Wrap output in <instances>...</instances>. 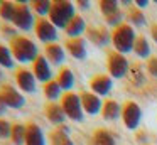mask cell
Here are the masks:
<instances>
[{
  "mask_svg": "<svg viewBox=\"0 0 157 145\" xmlns=\"http://www.w3.org/2000/svg\"><path fill=\"white\" fill-rule=\"evenodd\" d=\"M9 49H10L14 59L19 61V63H22V64L34 63V61L39 57L37 44H36L32 39H29L27 36L12 37L10 42H9Z\"/></svg>",
  "mask_w": 157,
  "mask_h": 145,
  "instance_id": "1",
  "label": "cell"
},
{
  "mask_svg": "<svg viewBox=\"0 0 157 145\" xmlns=\"http://www.w3.org/2000/svg\"><path fill=\"white\" fill-rule=\"evenodd\" d=\"M7 103H5V100H4V96H2V94H0V118H2V115L5 113V111H7Z\"/></svg>",
  "mask_w": 157,
  "mask_h": 145,
  "instance_id": "35",
  "label": "cell"
},
{
  "mask_svg": "<svg viewBox=\"0 0 157 145\" xmlns=\"http://www.w3.org/2000/svg\"><path fill=\"white\" fill-rule=\"evenodd\" d=\"M12 24H14L17 29L29 32L36 27V19L34 13H32L31 5H27L25 2H15V12L12 17Z\"/></svg>",
  "mask_w": 157,
  "mask_h": 145,
  "instance_id": "4",
  "label": "cell"
},
{
  "mask_svg": "<svg viewBox=\"0 0 157 145\" xmlns=\"http://www.w3.org/2000/svg\"><path fill=\"white\" fill-rule=\"evenodd\" d=\"M150 34H152V39L157 42V24H154V25L150 27Z\"/></svg>",
  "mask_w": 157,
  "mask_h": 145,
  "instance_id": "36",
  "label": "cell"
},
{
  "mask_svg": "<svg viewBox=\"0 0 157 145\" xmlns=\"http://www.w3.org/2000/svg\"><path fill=\"white\" fill-rule=\"evenodd\" d=\"M0 30H2V34H4V36L10 37V39L17 36V34H15V27L9 25V24H4V25H0Z\"/></svg>",
  "mask_w": 157,
  "mask_h": 145,
  "instance_id": "34",
  "label": "cell"
},
{
  "mask_svg": "<svg viewBox=\"0 0 157 145\" xmlns=\"http://www.w3.org/2000/svg\"><path fill=\"white\" fill-rule=\"evenodd\" d=\"M48 17L58 29H66L68 24L76 17L75 5L69 0H54Z\"/></svg>",
  "mask_w": 157,
  "mask_h": 145,
  "instance_id": "2",
  "label": "cell"
},
{
  "mask_svg": "<svg viewBox=\"0 0 157 145\" xmlns=\"http://www.w3.org/2000/svg\"><path fill=\"white\" fill-rule=\"evenodd\" d=\"M49 143L51 145H75V142L69 137V130L66 125L56 127L54 130L49 133Z\"/></svg>",
  "mask_w": 157,
  "mask_h": 145,
  "instance_id": "19",
  "label": "cell"
},
{
  "mask_svg": "<svg viewBox=\"0 0 157 145\" xmlns=\"http://www.w3.org/2000/svg\"><path fill=\"white\" fill-rule=\"evenodd\" d=\"M100 9H101V12H103V17H108V15H112V13H115L120 10L117 0H101V2H100Z\"/></svg>",
  "mask_w": 157,
  "mask_h": 145,
  "instance_id": "30",
  "label": "cell"
},
{
  "mask_svg": "<svg viewBox=\"0 0 157 145\" xmlns=\"http://www.w3.org/2000/svg\"><path fill=\"white\" fill-rule=\"evenodd\" d=\"M101 115H103L105 120H117V118L122 115V106H120L115 100H106L105 103H103Z\"/></svg>",
  "mask_w": 157,
  "mask_h": 145,
  "instance_id": "23",
  "label": "cell"
},
{
  "mask_svg": "<svg viewBox=\"0 0 157 145\" xmlns=\"http://www.w3.org/2000/svg\"><path fill=\"white\" fill-rule=\"evenodd\" d=\"M113 86V81L110 76H106V74H96V76H93L91 79H90V88H91V91L95 94H98V96H105V94L110 93V90H112Z\"/></svg>",
  "mask_w": 157,
  "mask_h": 145,
  "instance_id": "15",
  "label": "cell"
},
{
  "mask_svg": "<svg viewBox=\"0 0 157 145\" xmlns=\"http://www.w3.org/2000/svg\"><path fill=\"white\" fill-rule=\"evenodd\" d=\"M32 73H34L36 79L41 83H49L52 79V71H51V64L46 59L44 54H39V57L32 63Z\"/></svg>",
  "mask_w": 157,
  "mask_h": 145,
  "instance_id": "11",
  "label": "cell"
},
{
  "mask_svg": "<svg viewBox=\"0 0 157 145\" xmlns=\"http://www.w3.org/2000/svg\"><path fill=\"white\" fill-rule=\"evenodd\" d=\"M34 32H36V37L44 44H52L58 40V27L46 17H39L36 20Z\"/></svg>",
  "mask_w": 157,
  "mask_h": 145,
  "instance_id": "7",
  "label": "cell"
},
{
  "mask_svg": "<svg viewBox=\"0 0 157 145\" xmlns=\"http://www.w3.org/2000/svg\"><path fill=\"white\" fill-rule=\"evenodd\" d=\"M56 81L59 83L61 90L64 91V93H68V91H71L73 86H75V74H73V71L69 69V67H63V69L59 71V74L56 76Z\"/></svg>",
  "mask_w": 157,
  "mask_h": 145,
  "instance_id": "22",
  "label": "cell"
},
{
  "mask_svg": "<svg viewBox=\"0 0 157 145\" xmlns=\"http://www.w3.org/2000/svg\"><path fill=\"white\" fill-rule=\"evenodd\" d=\"M79 100H81L83 111L88 115H98L103 108V103L100 100V96L95 94L93 91H81L79 93Z\"/></svg>",
  "mask_w": 157,
  "mask_h": 145,
  "instance_id": "12",
  "label": "cell"
},
{
  "mask_svg": "<svg viewBox=\"0 0 157 145\" xmlns=\"http://www.w3.org/2000/svg\"><path fill=\"white\" fill-rule=\"evenodd\" d=\"M147 71H149L154 78H157V57L155 56L149 57V61H147Z\"/></svg>",
  "mask_w": 157,
  "mask_h": 145,
  "instance_id": "33",
  "label": "cell"
},
{
  "mask_svg": "<svg viewBox=\"0 0 157 145\" xmlns=\"http://www.w3.org/2000/svg\"><path fill=\"white\" fill-rule=\"evenodd\" d=\"M14 56H12L10 49L4 44H0V67H7V69H12L14 67Z\"/></svg>",
  "mask_w": 157,
  "mask_h": 145,
  "instance_id": "28",
  "label": "cell"
},
{
  "mask_svg": "<svg viewBox=\"0 0 157 145\" xmlns=\"http://www.w3.org/2000/svg\"><path fill=\"white\" fill-rule=\"evenodd\" d=\"M78 7H79V9H88L90 3L86 2V0H79V2H78Z\"/></svg>",
  "mask_w": 157,
  "mask_h": 145,
  "instance_id": "37",
  "label": "cell"
},
{
  "mask_svg": "<svg viewBox=\"0 0 157 145\" xmlns=\"http://www.w3.org/2000/svg\"><path fill=\"white\" fill-rule=\"evenodd\" d=\"M135 5H137V7H145V5H147V2H144V0H137Z\"/></svg>",
  "mask_w": 157,
  "mask_h": 145,
  "instance_id": "38",
  "label": "cell"
},
{
  "mask_svg": "<svg viewBox=\"0 0 157 145\" xmlns=\"http://www.w3.org/2000/svg\"><path fill=\"white\" fill-rule=\"evenodd\" d=\"M133 52L139 57H149L150 54V46L147 42V39L144 36H139L135 39V44H133Z\"/></svg>",
  "mask_w": 157,
  "mask_h": 145,
  "instance_id": "26",
  "label": "cell"
},
{
  "mask_svg": "<svg viewBox=\"0 0 157 145\" xmlns=\"http://www.w3.org/2000/svg\"><path fill=\"white\" fill-rule=\"evenodd\" d=\"M64 30H66V36H68V39L79 37L83 32H86V22H85V19H83L81 15H78V13H76V17L68 24V27H66Z\"/></svg>",
  "mask_w": 157,
  "mask_h": 145,
  "instance_id": "20",
  "label": "cell"
},
{
  "mask_svg": "<svg viewBox=\"0 0 157 145\" xmlns=\"http://www.w3.org/2000/svg\"><path fill=\"white\" fill-rule=\"evenodd\" d=\"M25 145H46L42 128L34 120H29L25 123Z\"/></svg>",
  "mask_w": 157,
  "mask_h": 145,
  "instance_id": "13",
  "label": "cell"
},
{
  "mask_svg": "<svg viewBox=\"0 0 157 145\" xmlns=\"http://www.w3.org/2000/svg\"><path fill=\"white\" fill-rule=\"evenodd\" d=\"M44 94H46V98H48L51 103H56L58 100H61V98H63V94H64V93H63L59 83L56 81V78L44 84Z\"/></svg>",
  "mask_w": 157,
  "mask_h": 145,
  "instance_id": "24",
  "label": "cell"
},
{
  "mask_svg": "<svg viewBox=\"0 0 157 145\" xmlns=\"http://www.w3.org/2000/svg\"><path fill=\"white\" fill-rule=\"evenodd\" d=\"M15 83L22 93L31 94L36 93V90H37V79H36L34 73L29 71L27 67H17L15 69Z\"/></svg>",
  "mask_w": 157,
  "mask_h": 145,
  "instance_id": "9",
  "label": "cell"
},
{
  "mask_svg": "<svg viewBox=\"0 0 157 145\" xmlns=\"http://www.w3.org/2000/svg\"><path fill=\"white\" fill-rule=\"evenodd\" d=\"M12 123L5 118H0V138H10Z\"/></svg>",
  "mask_w": 157,
  "mask_h": 145,
  "instance_id": "32",
  "label": "cell"
},
{
  "mask_svg": "<svg viewBox=\"0 0 157 145\" xmlns=\"http://www.w3.org/2000/svg\"><path fill=\"white\" fill-rule=\"evenodd\" d=\"M0 94L4 96L5 103H7L9 108H14V110H21L22 106L25 105V98L21 91H17L14 86L10 84H4L0 88Z\"/></svg>",
  "mask_w": 157,
  "mask_h": 145,
  "instance_id": "10",
  "label": "cell"
},
{
  "mask_svg": "<svg viewBox=\"0 0 157 145\" xmlns=\"http://www.w3.org/2000/svg\"><path fill=\"white\" fill-rule=\"evenodd\" d=\"M122 120L128 130H135L142 120V110L135 101H127L122 106Z\"/></svg>",
  "mask_w": 157,
  "mask_h": 145,
  "instance_id": "8",
  "label": "cell"
},
{
  "mask_svg": "<svg viewBox=\"0 0 157 145\" xmlns=\"http://www.w3.org/2000/svg\"><path fill=\"white\" fill-rule=\"evenodd\" d=\"M86 37L98 47L106 46V44L110 42V39H112V36H110V32L106 30V27H101V25L86 27Z\"/></svg>",
  "mask_w": 157,
  "mask_h": 145,
  "instance_id": "14",
  "label": "cell"
},
{
  "mask_svg": "<svg viewBox=\"0 0 157 145\" xmlns=\"http://www.w3.org/2000/svg\"><path fill=\"white\" fill-rule=\"evenodd\" d=\"M14 12H15V2H10V0L0 2V19L2 20H5V22H12Z\"/></svg>",
  "mask_w": 157,
  "mask_h": 145,
  "instance_id": "27",
  "label": "cell"
},
{
  "mask_svg": "<svg viewBox=\"0 0 157 145\" xmlns=\"http://www.w3.org/2000/svg\"><path fill=\"white\" fill-rule=\"evenodd\" d=\"M135 32L133 27L130 24H120L118 27H115L112 34V42L115 46L117 52L127 54L130 51H133V44H135Z\"/></svg>",
  "mask_w": 157,
  "mask_h": 145,
  "instance_id": "3",
  "label": "cell"
},
{
  "mask_svg": "<svg viewBox=\"0 0 157 145\" xmlns=\"http://www.w3.org/2000/svg\"><path fill=\"white\" fill-rule=\"evenodd\" d=\"M90 145H117V140L112 135V132L105 130V128H98L93 132Z\"/></svg>",
  "mask_w": 157,
  "mask_h": 145,
  "instance_id": "21",
  "label": "cell"
},
{
  "mask_svg": "<svg viewBox=\"0 0 157 145\" xmlns=\"http://www.w3.org/2000/svg\"><path fill=\"white\" fill-rule=\"evenodd\" d=\"M10 140L14 145H25V125L22 123H12Z\"/></svg>",
  "mask_w": 157,
  "mask_h": 145,
  "instance_id": "25",
  "label": "cell"
},
{
  "mask_svg": "<svg viewBox=\"0 0 157 145\" xmlns=\"http://www.w3.org/2000/svg\"><path fill=\"white\" fill-rule=\"evenodd\" d=\"M106 67H108L110 76L120 79L128 73V61L123 54L117 52V51H110L106 56Z\"/></svg>",
  "mask_w": 157,
  "mask_h": 145,
  "instance_id": "6",
  "label": "cell"
},
{
  "mask_svg": "<svg viewBox=\"0 0 157 145\" xmlns=\"http://www.w3.org/2000/svg\"><path fill=\"white\" fill-rule=\"evenodd\" d=\"M51 5H52V2H49V0H34V2L31 3V9L34 10L39 17H46L51 12Z\"/></svg>",
  "mask_w": 157,
  "mask_h": 145,
  "instance_id": "29",
  "label": "cell"
},
{
  "mask_svg": "<svg viewBox=\"0 0 157 145\" xmlns=\"http://www.w3.org/2000/svg\"><path fill=\"white\" fill-rule=\"evenodd\" d=\"M127 15H128V20H130V22H132L135 27L145 25V15H144V13L140 12L139 9H130Z\"/></svg>",
  "mask_w": 157,
  "mask_h": 145,
  "instance_id": "31",
  "label": "cell"
},
{
  "mask_svg": "<svg viewBox=\"0 0 157 145\" xmlns=\"http://www.w3.org/2000/svg\"><path fill=\"white\" fill-rule=\"evenodd\" d=\"M64 110L66 116L73 121H83V116H85V111H83L81 106V100H79V94L73 93V91H68V93L63 94L61 103H59Z\"/></svg>",
  "mask_w": 157,
  "mask_h": 145,
  "instance_id": "5",
  "label": "cell"
},
{
  "mask_svg": "<svg viewBox=\"0 0 157 145\" xmlns=\"http://www.w3.org/2000/svg\"><path fill=\"white\" fill-rule=\"evenodd\" d=\"M0 78H2V73H0Z\"/></svg>",
  "mask_w": 157,
  "mask_h": 145,
  "instance_id": "39",
  "label": "cell"
},
{
  "mask_svg": "<svg viewBox=\"0 0 157 145\" xmlns=\"http://www.w3.org/2000/svg\"><path fill=\"white\" fill-rule=\"evenodd\" d=\"M64 47L68 51V54L75 59H86V44L81 37H75V39H66Z\"/></svg>",
  "mask_w": 157,
  "mask_h": 145,
  "instance_id": "17",
  "label": "cell"
},
{
  "mask_svg": "<svg viewBox=\"0 0 157 145\" xmlns=\"http://www.w3.org/2000/svg\"><path fill=\"white\" fill-rule=\"evenodd\" d=\"M44 115H46V118H48L51 123L56 125V127H61V125H64L66 118H68L61 105L51 103V101H49V103L44 106Z\"/></svg>",
  "mask_w": 157,
  "mask_h": 145,
  "instance_id": "16",
  "label": "cell"
},
{
  "mask_svg": "<svg viewBox=\"0 0 157 145\" xmlns=\"http://www.w3.org/2000/svg\"><path fill=\"white\" fill-rule=\"evenodd\" d=\"M44 56H46V59L49 61V64H51V66H59V64H63L66 54H64V49H63L61 44L52 42V44H46Z\"/></svg>",
  "mask_w": 157,
  "mask_h": 145,
  "instance_id": "18",
  "label": "cell"
}]
</instances>
